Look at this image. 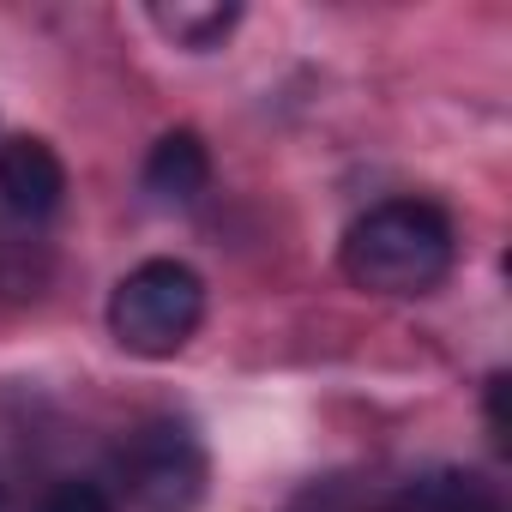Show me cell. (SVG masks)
<instances>
[{"mask_svg":"<svg viewBox=\"0 0 512 512\" xmlns=\"http://www.w3.org/2000/svg\"><path fill=\"white\" fill-rule=\"evenodd\" d=\"M338 266L368 296L416 302V296H434L452 278V266H458V229H452V217L434 199L398 193V199L368 205L344 229Z\"/></svg>","mask_w":512,"mask_h":512,"instance_id":"cell-1","label":"cell"},{"mask_svg":"<svg viewBox=\"0 0 512 512\" xmlns=\"http://www.w3.org/2000/svg\"><path fill=\"white\" fill-rule=\"evenodd\" d=\"M205 320V278L187 260H139L109 290V338L139 362H169Z\"/></svg>","mask_w":512,"mask_h":512,"instance_id":"cell-2","label":"cell"},{"mask_svg":"<svg viewBox=\"0 0 512 512\" xmlns=\"http://www.w3.org/2000/svg\"><path fill=\"white\" fill-rule=\"evenodd\" d=\"M205 482L211 458L187 416H151L115 452V500H127V512H193Z\"/></svg>","mask_w":512,"mask_h":512,"instance_id":"cell-3","label":"cell"},{"mask_svg":"<svg viewBox=\"0 0 512 512\" xmlns=\"http://www.w3.org/2000/svg\"><path fill=\"white\" fill-rule=\"evenodd\" d=\"M61 199H67V163L49 139H37V133L0 139V211L31 229V223L55 217Z\"/></svg>","mask_w":512,"mask_h":512,"instance_id":"cell-4","label":"cell"},{"mask_svg":"<svg viewBox=\"0 0 512 512\" xmlns=\"http://www.w3.org/2000/svg\"><path fill=\"white\" fill-rule=\"evenodd\" d=\"M139 181H145V193H151L157 205H199L205 187H211V151H205V139H199L193 127L163 133V139L151 145Z\"/></svg>","mask_w":512,"mask_h":512,"instance_id":"cell-5","label":"cell"},{"mask_svg":"<svg viewBox=\"0 0 512 512\" xmlns=\"http://www.w3.org/2000/svg\"><path fill=\"white\" fill-rule=\"evenodd\" d=\"M386 512H500V494L470 470H428L404 482Z\"/></svg>","mask_w":512,"mask_h":512,"instance_id":"cell-6","label":"cell"},{"mask_svg":"<svg viewBox=\"0 0 512 512\" xmlns=\"http://www.w3.org/2000/svg\"><path fill=\"white\" fill-rule=\"evenodd\" d=\"M145 19H151L175 49L205 55V49H223V43H229V31L241 25V7H217V0H157Z\"/></svg>","mask_w":512,"mask_h":512,"instance_id":"cell-7","label":"cell"},{"mask_svg":"<svg viewBox=\"0 0 512 512\" xmlns=\"http://www.w3.org/2000/svg\"><path fill=\"white\" fill-rule=\"evenodd\" d=\"M37 512H121V500L97 482V476H61L43 488Z\"/></svg>","mask_w":512,"mask_h":512,"instance_id":"cell-8","label":"cell"},{"mask_svg":"<svg viewBox=\"0 0 512 512\" xmlns=\"http://www.w3.org/2000/svg\"><path fill=\"white\" fill-rule=\"evenodd\" d=\"M0 512H13V494H7V482H0Z\"/></svg>","mask_w":512,"mask_h":512,"instance_id":"cell-9","label":"cell"}]
</instances>
